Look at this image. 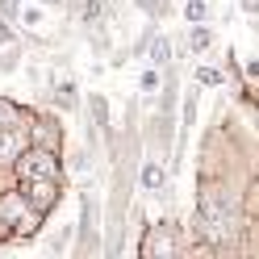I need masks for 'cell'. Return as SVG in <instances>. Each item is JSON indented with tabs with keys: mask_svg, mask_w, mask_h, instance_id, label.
<instances>
[{
	"mask_svg": "<svg viewBox=\"0 0 259 259\" xmlns=\"http://www.w3.org/2000/svg\"><path fill=\"white\" fill-rule=\"evenodd\" d=\"M201 230L213 242L218 238H230V230H234V226H230V205H226V197L218 188H205L201 192Z\"/></svg>",
	"mask_w": 259,
	"mask_h": 259,
	"instance_id": "cell-1",
	"label": "cell"
},
{
	"mask_svg": "<svg viewBox=\"0 0 259 259\" xmlns=\"http://www.w3.org/2000/svg\"><path fill=\"white\" fill-rule=\"evenodd\" d=\"M42 176H55L59 180V159L51 151H29L21 159V180H42Z\"/></svg>",
	"mask_w": 259,
	"mask_h": 259,
	"instance_id": "cell-2",
	"label": "cell"
},
{
	"mask_svg": "<svg viewBox=\"0 0 259 259\" xmlns=\"http://www.w3.org/2000/svg\"><path fill=\"white\" fill-rule=\"evenodd\" d=\"M29 188H25V201L38 209V213H46L55 201H59V180L55 176H42V180H25Z\"/></svg>",
	"mask_w": 259,
	"mask_h": 259,
	"instance_id": "cell-3",
	"label": "cell"
},
{
	"mask_svg": "<svg viewBox=\"0 0 259 259\" xmlns=\"http://www.w3.org/2000/svg\"><path fill=\"white\" fill-rule=\"evenodd\" d=\"M176 247H180V242H176V234H171V230H163L159 238L151 234L147 242H142V255H171Z\"/></svg>",
	"mask_w": 259,
	"mask_h": 259,
	"instance_id": "cell-4",
	"label": "cell"
},
{
	"mask_svg": "<svg viewBox=\"0 0 259 259\" xmlns=\"http://www.w3.org/2000/svg\"><path fill=\"white\" fill-rule=\"evenodd\" d=\"M21 151V134H17V125H0V159H13Z\"/></svg>",
	"mask_w": 259,
	"mask_h": 259,
	"instance_id": "cell-5",
	"label": "cell"
},
{
	"mask_svg": "<svg viewBox=\"0 0 259 259\" xmlns=\"http://www.w3.org/2000/svg\"><path fill=\"white\" fill-rule=\"evenodd\" d=\"M17 213H21V192H13V197L0 201V218H5V226H13V222H17Z\"/></svg>",
	"mask_w": 259,
	"mask_h": 259,
	"instance_id": "cell-6",
	"label": "cell"
},
{
	"mask_svg": "<svg viewBox=\"0 0 259 259\" xmlns=\"http://www.w3.org/2000/svg\"><path fill=\"white\" fill-rule=\"evenodd\" d=\"M159 184H163V167H159V163H147V167H142V188L155 192Z\"/></svg>",
	"mask_w": 259,
	"mask_h": 259,
	"instance_id": "cell-7",
	"label": "cell"
},
{
	"mask_svg": "<svg viewBox=\"0 0 259 259\" xmlns=\"http://www.w3.org/2000/svg\"><path fill=\"white\" fill-rule=\"evenodd\" d=\"M17 121H21V113L13 109L9 101H0V125H17Z\"/></svg>",
	"mask_w": 259,
	"mask_h": 259,
	"instance_id": "cell-8",
	"label": "cell"
},
{
	"mask_svg": "<svg viewBox=\"0 0 259 259\" xmlns=\"http://www.w3.org/2000/svg\"><path fill=\"white\" fill-rule=\"evenodd\" d=\"M167 51H171L167 38H155V42H151V59H155V63H167Z\"/></svg>",
	"mask_w": 259,
	"mask_h": 259,
	"instance_id": "cell-9",
	"label": "cell"
},
{
	"mask_svg": "<svg viewBox=\"0 0 259 259\" xmlns=\"http://www.w3.org/2000/svg\"><path fill=\"white\" fill-rule=\"evenodd\" d=\"M184 17H188V21H201V17H205V5H201V0H188V5H184Z\"/></svg>",
	"mask_w": 259,
	"mask_h": 259,
	"instance_id": "cell-10",
	"label": "cell"
},
{
	"mask_svg": "<svg viewBox=\"0 0 259 259\" xmlns=\"http://www.w3.org/2000/svg\"><path fill=\"white\" fill-rule=\"evenodd\" d=\"M192 46H197V51H205V46H209V29H192Z\"/></svg>",
	"mask_w": 259,
	"mask_h": 259,
	"instance_id": "cell-11",
	"label": "cell"
},
{
	"mask_svg": "<svg viewBox=\"0 0 259 259\" xmlns=\"http://www.w3.org/2000/svg\"><path fill=\"white\" fill-rule=\"evenodd\" d=\"M159 88V71H142V92H155Z\"/></svg>",
	"mask_w": 259,
	"mask_h": 259,
	"instance_id": "cell-12",
	"label": "cell"
},
{
	"mask_svg": "<svg viewBox=\"0 0 259 259\" xmlns=\"http://www.w3.org/2000/svg\"><path fill=\"white\" fill-rule=\"evenodd\" d=\"M96 17H101V0H88L84 5V21H96Z\"/></svg>",
	"mask_w": 259,
	"mask_h": 259,
	"instance_id": "cell-13",
	"label": "cell"
},
{
	"mask_svg": "<svg viewBox=\"0 0 259 259\" xmlns=\"http://www.w3.org/2000/svg\"><path fill=\"white\" fill-rule=\"evenodd\" d=\"M201 84H222V75H218L213 67H205V71H201Z\"/></svg>",
	"mask_w": 259,
	"mask_h": 259,
	"instance_id": "cell-14",
	"label": "cell"
},
{
	"mask_svg": "<svg viewBox=\"0 0 259 259\" xmlns=\"http://www.w3.org/2000/svg\"><path fill=\"white\" fill-rule=\"evenodd\" d=\"M247 75H251V79H259V59H251V63H247Z\"/></svg>",
	"mask_w": 259,
	"mask_h": 259,
	"instance_id": "cell-15",
	"label": "cell"
},
{
	"mask_svg": "<svg viewBox=\"0 0 259 259\" xmlns=\"http://www.w3.org/2000/svg\"><path fill=\"white\" fill-rule=\"evenodd\" d=\"M242 5H247V9H251V13H259V0H242Z\"/></svg>",
	"mask_w": 259,
	"mask_h": 259,
	"instance_id": "cell-16",
	"label": "cell"
}]
</instances>
